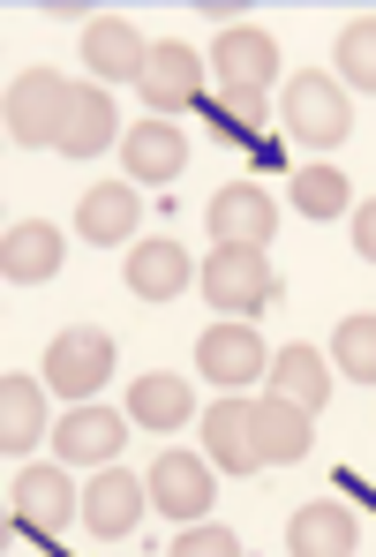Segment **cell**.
<instances>
[{"label": "cell", "mask_w": 376, "mask_h": 557, "mask_svg": "<svg viewBox=\"0 0 376 557\" xmlns=\"http://www.w3.org/2000/svg\"><path fill=\"white\" fill-rule=\"evenodd\" d=\"M68 106H76V84L61 69H23L8 84V144L15 151H61Z\"/></svg>", "instance_id": "obj_1"}, {"label": "cell", "mask_w": 376, "mask_h": 557, "mask_svg": "<svg viewBox=\"0 0 376 557\" xmlns=\"http://www.w3.org/2000/svg\"><path fill=\"white\" fill-rule=\"evenodd\" d=\"M211 69H218V84L241 113H264V91L279 84V38L264 23H226L218 46H211Z\"/></svg>", "instance_id": "obj_2"}, {"label": "cell", "mask_w": 376, "mask_h": 557, "mask_svg": "<svg viewBox=\"0 0 376 557\" xmlns=\"http://www.w3.org/2000/svg\"><path fill=\"white\" fill-rule=\"evenodd\" d=\"M196 286L218 317H256L272 301V264H264V249H211L196 264Z\"/></svg>", "instance_id": "obj_3"}, {"label": "cell", "mask_w": 376, "mask_h": 557, "mask_svg": "<svg viewBox=\"0 0 376 557\" xmlns=\"http://www.w3.org/2000/svg\"><path fill=\"white\" fill-rule=\"evenodd\" d=\"M105 376H113V339L98 324H76L46 347V392H61L68 407H91Z\"/></svg>", "instance_id": "obj_4"}, {"label": "cell", "mask_w": 376, "mask_h": 557, "mask_svg": "<svg viewBox=\"0 0 376 557\" xmlns=\"http://www.w3.org/2000/svg\"><path fill=\"white\" fill-rule=\"evenodd\" d=\"M347 128H354V106L339 91V76H293L286 84V136L293 144H316V151H331V144H347Z\"/></svg>", "instance_id": "obj_5"}, {"label": "cell", "mask_w": 376, "mask_h": 557, "mask_svg": "<svg viewBox=\"0 0 376 557\" xmlns=\"http://www.w3.org/2000/svg\"><path fill=\"white\" fill-rule=\"evenodd\" d=\"M203 219H211V242H218V249H264V242L279 234V203L256 182H226L203 203Z\"/></svg>", "instance_id": "obj_6"}, {"label": "cell", "mask_w": 376, "mask_h": 557, "mask_svg": "<svg viewBox=\"0 0 376 557\" xmlns=\"http://www.w3.org/2000/svg\"><path fill=\"white\" fill-rule=\"evenodd\" d=\"M196 370L203 384H256V376H272V347L256 324H211L196 339Z\"/></svg>", "instance_id": "obj_7"}, {"label": "cell", "mask_w": 376, "mask_h": 557, "mask_svg": "<svg viewBox=\"0 0 376 557\" xmlns=\"http://www.w3.org/2000/svg\"><path fill=\"white\" fill-rule=\"evenodd\" d=\"M203 460L226 467V474H256V399H241V392H226L211 414H203Z\"/></svg>", "instance_id": "obj_8"}, {"label": "cell", "mask_w": 376, "mask_h": 557, "mask_svg": "<svg viewBox=\"0 0 376 557\" xmlns=\"http://www.w3.org/2000/svg\"><path fill=\"white\" fill-rule=\"evenodd\" d=\"M143 505H151V482H136L128 467H98L91 490H84V528H91L98 543H121Z\"/></svg>", "instance_id": "obj_9"}, {"label": "cell", "mask_w": 376, "mask_h": 557, "mask_svg": "<svg viewBox=\"0 0 376 557\" xmlns=\"http://www.w3.org/2000/svg\"><path fill=\"white\" fill-rule=\"evenodd\" d=\"M151 505H159L166 520L196 528V520L211 512V460H196V453H159V460H151Z\"/></svg>", "instance_id": "obj_10"}, {"label": "cell", "mask_w": 376, "mask_h": 557, "mask_svg": "<svg viewBox=\"0 0 376 557\" xmlns=\"http://www.w3.org/2000/svg\"><path fill=\"white\" fill-rule=\"evenodd\" d=\"M8 505H15V528L53 535V528H68V512H76L84 497H76L68 467H23V474H15V490H8Z\"/></svg>", "instance_id": "obj_11"}, {"label": "cell", "mask_w": 376, "mask_h": 557, "mask_svg": "<svg viewBox=\"0 0 376 557\" xmlns=\"http://www.w3.org/2000/svg\"><path fill=\"white\" fill-rule=\"evenodd\" d=\"M121 445H128V414L113 407H68V422L53 430V453L68 467H113Z\"/></svg>", "instance_id": "obj_12"}, {"label": "cell", "mask_w": 376, "mask_h": 557, "mask_svg": "<svg viewBox=\"0 0 376 557\" xmlns=\"http://www.w3.org/2000/svg\"><path fill=\"white\" fill-rule=\"evenodd\" d=\"M84 61H91V76H105V84H143L151 46L136 38L128 15H98L91 30H84Z\"/></svg>", "instance_id": "obj_13"}, {"label": "cell", "mask_w": 376, "mask_h": 557, "mask_svg": "<svg viewBox=\"0 0 376 557\" xmlns=\"http://www.w3.org/2000/svg\"><path fill=\"white\" fill-rule=\"evenodd\" d=\"M121 159H128V182L136 188H166L188 166V144H181V128H166V121H136V136H121Z\"/></svg>", "instance_id": "obj_14"}, {"label": "cell", "mask_w": 376, "mask_h": 557, "mask_svg": "<svg viewBox=\"0 0 376 557\" xmlns=\"http://www.w3.org/2000/svg\"><path fill=\"white\" fill-rule=\"evenodd\" d=\"M30 445H46V384L8 370L0 376V453L15 460V453H30Z\"/></svg>", "instance_id": "obj_15"}, {"label": "cell", "mask_w": 376, "mask_h": 557, "mask_svg": "<svg viewBox=\"0 0 376 557\" xmlns=\"http://www.w3.org/2000/svg\"><path fill=\"white\" fill-rule=\"evenodd\" d=\"M188 278H196V257L181 242H136V257H128V294L136 301H174V294H188Z\"/></svg>", "instance_id": "obj_16"}, {"label": "cell", "mask_w": 376, "mask_h": 557, "mask_svg": "<svg viewBox=\"0 0 376 557\" xmlns=\"http://www.w3.org/2000/svg\"><path fill=\"white\" fill-rule=\"evenodd\" d=\"M354 543H362V528H354L347 505H301L286 520V550L293 557H354Z\"/></svg>", "instance_id": "obj_17"}, {"label": "cell", "mask_w": 376, "mask_h": 557, "mask_svg": "<svg viewBox=\"0 0 376 557\" xmlns=\"http://www.w3.org/2000/svg\"><path fill=\"white\" fill-rule=\"evenodd\" d=\"M61 226H46V219H23V226H8V242H0V272L15 278V286H38V278L61 272Z\"/></svg>", "instance_id": "obj_18"}, {"label": "cell", "mask_w": 376, "mask_h": 557, "mask_svg": "<svg viewBox=\"0 0 376 557\" xmlns=\"http://www.w3.org/2000/svg\"><path fill=\"white\" fill-rule=\"evenodd\" d=\"M136 182H98L84 203H76V234L91 242V249H113V242H128L136 234Z\"/></svg>", "instance_id": "obj_19"}, {"label": "cell", "mask_w": 376, "mask_h": 557, "mask_svg": "<svg viewBox=\"0 0 376 557\" xmlns=\"http://www.w3.org/2000/svg\"><path fill=\"white\" fill-rule=\"evenodd\" d=\"M272 399L301 407V414H324V399H331V362H324L316 347H279V355H272Z\"/></svg>", "instance_id": "obj_20"}, {"label": "cell", "mask_w": 376, "mask_h": 557, "mask_svg": "<svg viewBox=\"0 0 376 557\" xmlns=\"http://www.w3.org/2000/svg\"><path fill=\"white\" fill-rule=\"evenodd\" d=\"M136 91L151 98L159 113L196 106V46H181V38H159V46H151V61H143V84H136Z\"/></svg>", "instance_id": "obj_21"}, {"label": "cell", "mask_w": 376, "mask_h": 557, "mask_svg": "<svg viewBox=\"0 0 376 557\" xmlns=\"http://www.w3.org/2000/svg\"><path fill=\"white\" fill-rule=\"evenodd\" d=\"M188 407H196L188 384H181V376H166V370H151V376L128 384V422H136V430H159V437H166V430H181V422H188Z\"/></svg>", "instance_id": "obj_22"}, {"label": "cell", "mask_w": 376, "mask_h": 557, "mask_svg": "<svg viewBox=\"0 0 376 557\" xmlns=\"http://www.w3.org/2000/svg\"><path fill=\"white\" fill-rule=\"evenodd\" d=\"M113 136H121L113 98L91 91V84H76V106H68V121H61V151H68V159H98Z\"/></svg>", "instance_id": "obj_23"}, {"label": "cell", "mask_w": 376, "mask_h": 557, "mask_svg": "<svg viewBox=\"0 0 376 557\" xmlns=\"http://www.w3.org/2000/svg\"><path fill=\"white\" fill-rule=\"evenodd\" d=\"M301 453H309V414L264 392V399H256V460L264 467H293Z\"/></svg>", "instance_id": "obj_24"}, {"label": "cell", "mask_w": 376, "mask_h": 557, "mask_svg": "<svg viewBox=\"0 0 376 557\" xmlns=\"http://www.w3.org/2000/svg\"><path fill=\"white\" fill-rule=\"evenodd\" d=\"M339 91L376 98V15H354V23L339 30Z\"/></svg>", "instance_id": "obj_25"}, {"label": "cell", "mask_w": 376, "mask_h": 557, "mask_svg": "<svg viewBox=\"0 0 376 557\" xmlns=\"http://www.w3.org/2000/svg\"><path fill=\"white\" fill-rule=\"evenodd\" d=\"M293 203L324 226V219L354 211V188H347V174H339V166H301V174H293Z\"/></svg>", "instance_id": "obj_26"}, {"label": "cell", "mask_w": 376, "mask_h": 557, "mask_svg": "<svg viewBox=\"0 0 376 557\" xmlns=\"http://www.w3.org/2000/svg\"><path fill=\"white\" fill-rule=\"evenodd\" d=\"M331 362L354 376V384H376V317H347L331 332Z\"/></svg>", "instance_id": "obj_27"}, {"label": "cell", "mask_w": 376, "mask_h": 557, "mask_svg": "<svg viewBox=\"0 0 376 557\" xmlns=\"http://www.w3.org/2000/svg\"><path fill=\"white\" fill-rule=\"evenodd\" d=\"M174 557H241V535H234V528H218V520H196V528H181Z\"/></svg>", "instance_id": "obj_28"}, {"label": "cell", "mask_w": 376, "mask_h": 557, "mask_svg": "<svg viewBox=\"0 0 376 557\" xmlns=\"http://www.w3.org/2000/svg\"><path fill=\"white\" fill-rule=\"evenodd\" d=\"M354 249L376 264V196H369V203H354Z\"/></svg>", "instance_id": "obj_29"}]
</instances>
